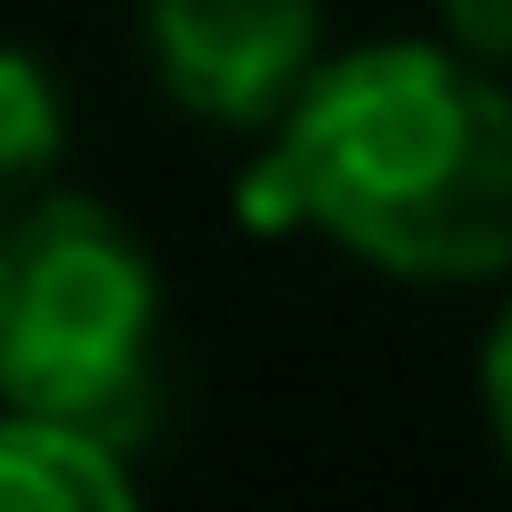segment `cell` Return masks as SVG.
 Wrapping results in <instances>:
<instances>
[{
	"mask_svg": "<svg viewBox=\"0 0 512 512\" xmlns=\"http://www.w3.org/2000/svg\"><path fill=\"white\" fill-rule=\"evenodd\" d=\"M231 201L262 241H332L382 282H512V81L442 31L322 51Z\"/></svg>",
	"mask_w": 512,
	"mask_h": 512,
	"instance_id": "obj_1",
	"label": "cell"
},
{
	"mask_svg": "<svg viewBox=\"0 0 512 512\" xmlns=\"http://www.w3.org/2000/svg\"><path fill=\"white\" fill-rule=\"evenodd\" d=\"M161 342V251L101 191L41 181L0 211V402L11 412L131 452L161 422Z\"/></svg>",
	"mask_w": 512,
	"mask_h": 512,
	"instance_id": "obj_2",
	"label": "cell"
},
{
	"mask_svg": "<svg viewBox=\"0 0 512 512\" xmlns=\"http://www.w3.org/2000/svg\"><path fill=\"white\" fill-rule=\"evenodd\" d=\"M131 41L181 121L262 141L292 111V91L322 71L332 11L322 0H131Z\"/></svg>",
	"mask_w": 512,
	"mask_h": 512,
	"instance_id": "obj_3",
	"label": "cell"
},
{
	"mask_svg": "<svg viewBox=\"0 0 512 512\" xmlns=\"http://www.w3.org/2000/svg\"><path fill=\"white\" fill-rule=\"evenodd\" d=\"M0 512H141L131 452L0 402Z\"/></svg>",
	"mask_w": 512,
	"mask_h": 512,
	"instance_id": "obj_4",
	"label": "cell"
},
{
	"mask_svg": "<svg viewBox=\"0 0 512 512\" xmlns=\"http://www.w3.org/2000/svg\"><path fill=\"white\" fill-rule=\"evenodd\" d=\"M61 151H71V101H61L51 61L0 41V211L41 181H61Z\"/></svg>",
	"mask_w": 512,
	"mask_h": 512,
	"instance_id": "obj_5",
	"label": "cell"
},
{
	"mask_svg": "<svg viewBox=\"0 0 512 512\" xmlns=\"http://www.w3.org/2000/svg\"><path fill=\"white\" fill-rule=\"evenodd\" d=\"M432 31H442L462 61H482V71L512 81V0H432Z\"/></svg>",
	"mask_w": 512,
	"mask_h": 512,
	"instance_id": "obj_6",
	"label": "cell"
},
{
	"mask_svg": "<svg viewBox=\"0 0 512 512\" xmlns=\"http://www.w3.org/2000/svg\"><path fill=\"white\" fill-rule=\"evenodd\" d=\"M472 382H482V422H492V452L512 462V292L492 302V332H482V362H472Z\"/></svg>",
	"mask_w": 512,
	"mask_h": 512,
	"instance_id": "obj_7",
	"label": "cell"
}]
</instances>
